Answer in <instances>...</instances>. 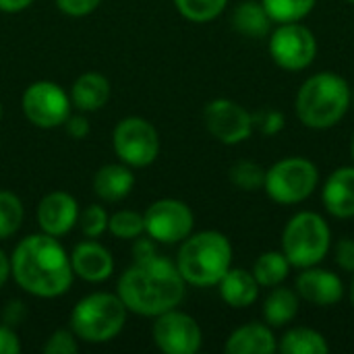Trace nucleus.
Returning <instances> with one entry per match:
<instances>
[{
  "label": "nucleus",
  "mask_w": 354,
  "mask_h": 354,
  "mask_svg": "<svg viewBox=\"0 0 354 354\" xmlns=\"http://www.w3.org/2000/svg\"><path fill=\"white\" fill-rule=\"evenodd\" d=\"M10 276L29 295L56 299L73 284L71 257L52 234L25 236L10 255Z\"/></svg>",
  "instance_id": "obj_1"
},
{
  "label": "nucleus",
  "mask_w": 354,
  "mask_h": 354,
  "mask_svg": "<svg viewBox=\"0 0 354 354\" xmlns=\"http://www.w3.org/2000/svg\"><path fill=\"white\" fill-rule=\"evenodd\" d=\"M185 284L176 263L156 253L147 259H135V263L122 272L116 295L129 311L158 317L183 303Z\"/></svg>",
  "instance_id": "obj_2"
},
{
  "label": "nucleus",
  "mask_w": 354,
  "mask_h": 354,
  "mask_svg": "<svg viewBox=\"0 0 354 354\" xmlns=\"http://www.w3.org/2000/svg\"><path fill=\"white\" fill-rule=\"evenodd\" d=\"M232 263L230 241L216 230H203L189 234L176 257V268L187 284L193 286H214Z\"/></svg>",
  "instance_id": "obj_3"
},
{
  "label": "nucleus",
  "mask_w": 354,
  "mask_h": 354,
  "mask_svg": "<svg viewBox=\"0 0 354 354\" xmlns=\"http://www.w3.org/2000/svg\"><path fill=\"white\" fill-rule=\"evenodd\" d=\"M353 93L348 83L336 73H317L309 77L297 95V114L309 129H330L351 108Z\"/></svg>",
  "instance_id": "obj_4"
},
{
  "label": "nucleus",
  "mask_w": 354,
  "mask_h": 354,
  "mask_svg": "<svg viewBox=\"0 0 354 354\" xmlns=\"http://www.w3.org/2000/svg\"><path fill=\"white\" fill-rule=\"evenodd\" d=\"M127 313L129 309L118 295L93 292L75 305L71 313V330L83 342L104 344L122 332Z\"/></svg>",
  "instance_id": "obj_5"
},
{
  "label": "nucleus",
  "mask_w": 354,
  "mask_h": 354,
  "mask_svg": "<svg viewBox=\"0 0 354 354\" xmlns=\"http://www.w3.org/2000/svg\"><path fill=\"white\" fill-rule=\"evenodd\" d=\"M332 232L328 222L315 212L297 214L284 228L282 253L295 268L317 266L330 251Z\"/></svg>",
  "instance_id": "obj_6"
},
{
  "label": "nucleus",
  "mask_w": 354,
  "mask_h": 354,
  "mask_svg": "<svg viewBox=\"0 0 354 354\" xmlns=\"http://www.w3.org/2000/svg\"><path fill=\"white\" fill-rule=\"evenodd\" d=\"M319 172L313 162L305 158H286L266 170V193L282 205L305 201L317 187Z\"/></svg>",
  "instance_id": "obj_7"
},
{
  "label": "nucleus",
  "mask_w": 354,
  "mask_h": 354,
  "mask_svg": "<svg viewBox=\"0 0 354 354\" xmlns=\"http://www.w3.org/2000/svg\"><path fill=\"white\" fill-rule=\"evenodd\" d=\"M112 145L122 164L131 168H145L153 164L160 153V135L149 120L141 116H127L116 124Z\"/></svg>",
  "instance_id": "obj_8"
},
{
  "label": "nucleus",
  "mask_w": 354,
  "mask_h": 354,
  "mask_svg": "<svg viewBox=\"0 0 354 354\" xmlns=\"http://www.w3.org/2000/svg\"><path fill=\"white\" fill-rule=\"evenodd\" d=\"M23 114L25 118L39 129H56L66 122L71 116V95L52 83V81H35L23 91Z\"/></svg>",
  "instance_id": "obj_9"
},
{
  "label": "nucleus",
  "mask_w": 354,
  "mask_h": 354,
  "mask_svg": "<svg viewBox=\"0 0 354 354\" xmlns=\"http://www.w3.org/2000/svg\"><path fill=\"white\" fill-rule=\"evenodd\" d=\"M270 54L278 66L286 71H303L313 62L317 54V41L313 31L299 21L280 23L270 37Z\"/></svg>",
  "instance_id": "obj_10"
},
{
  "label": "nucleus",
  "mask_w": 354,
  "mask_h": 354,
  "mask_svg": "<svg viewBox=\"0 0 354 354\" xmlns=\"http://www.w3.org/2000/svg\"><path fill=\"white\" fill-rule=\"evenodd\" d=\"M145 220V234L151 236L156 243H183L195 224L193 212L185 201L178 199H160L147 207L143 214Z\"/></svg>",
  "instance_id": "obj_11"
},
{
  "label": "nucleus",
  "mask_w": 354,
  "mask_h": 354,
  "mask_svg": "<svg viewBox=\"0 0 354 354\" xmlns=\"http://www.w3.org/2000/svg\"><path fill=\"white\" fill-rule=\"evenodd\" d=\"M151 336L156 346L166 354H195L203 340L199 324L191 315L176 309L156 317Z\"/></svg>",
  "instance_id": "obj_12"
},
{
  "label": "nucleus",
  "mask_w": 354,
  "mask_h": 354,
  "mask_svg": "<svg viewBox=\"0 0 354 354\" xmlns=\"http://www.w3.org/2000/svg\"><path fill=\"white\" fill-rule=\"evenodd\" d=\"M207 131L224 145H236L253 135V116L236 102L218 97L203 110Z\"/></svg>",
  "instance_id": "obj_13"
},
{
  "label": "nucleus",
  "mask_w": 354,
  "mask_h": 354,
  "mask_svg": "<svg viewBox=\"0 0 354 354\" xmlns=\"http://www.w3.org/2000/svg\"><path fill=\"white\" fill-rule=\"evenodd\" d=\"M79 220V205L73 195L64 191L48 193L37 205V224L41 232L52 236H64Z\"/></svg>",
  "instance_id": "obj_14"
},
{
  "label": "nucleus",
  "mask_w": 354,
  "mask_h": 354,
  "mask_svg": "<svg viewBox=\"0 0 354 354\" xmlns=\"http://www.w3.org/2000/svg\"><path fill=\"white\" fill-rule=\"evenodd\" d=\"M297 295L315 307H332L342 299L344 286L334 272L311 266L297 278Z\"/></svg>",
  "instance_id": "obj_15"
},
{
  "label": "nucleus",
  "mask_w": 354,
  "mask_h": 354,
  "mask_svg": "<svg viewBox=\"0 0 354 354\" xmlns=\"http://www.w3.org/2000/svg\"><path fill=\"white\" fill-rule=\"evenodd\" d=\"M68 257L73 274L83 278L85 282H104L114 272V259L110 251L95 241L79 243Z\"/></svg>",
  "instance_id": "obj_16"
},
{
  "label": "nucleus",
  "mask_w": 354,
  "mask_h": 354,
  "mask_svg": "<svg viewBox=\"0 0 354 354\" xmlns=\"http://www.w3.org/2000/svg\"><path fill=\"white\" fill-rule=\"evenodd\" d=\"M324 205L334 218L354 216V166L338 168L324 187Z\"/></svg>",
  "instance_id": "obj_17"
},
{
  "label": "nucleus",
  "mask_w": 354,
  "mask_h": 354,
  "mask_svg": "<svg viewBox=\"0 0 354 354\" xmlns=\"http://www.w3.org/2000/svg\"><path fill=\"white\" fill-rule=\"evenodd\" d=\"M71 102L81 112H95L110 100V81L95 71L83 73L71 87Z\"/></svg>",
  "instance_id": "obj_18"
},
{
  "label": "nucleus",
  "mask_w": 354,
  "mask_h": 354,
  "mask_svg": "<svg viewBox=\"0 0 354 354\" xmlns=\"http://www.w3.org/2000/svg\"><path fill=\"white\" fill-rule=\"evenodd\" d=\"M218 286H220V297L232 309L251 307L259 297V282L255 280L253 272H247L241 268H234V270L230 268L224 274V278L218 282Z\"/></svg>",
  "instance_id": "obj_19"
},
{
  "label": "nucleus",
  "mask_w": 354,
  "mask_h": 354,
  "mask_svg": "<svg viewBox=\"0 0 354 354\" xmlns=\"http://www.w3.org/2000/svg\"><path fill=\"white\" fill-rule=\"evenodd\" d=\"M135 187V174L127 164H106L93 176V191L104 201H120Z\"/></svg>",
  "instance_id": "obj_20"
},
{
  "label": "nucleus",
  "mask_w": 354,
  "mask_h": 354,
  "mask_svg": "<svg viewBox=\"0 0 354 354\" xmlns=\"http://www.w3.org/2000/svg\"><path fill=\"white\" fill-rule=\"evenodd\" d=\"M276 348L274 332L263 324H247L234 330L226 342L228 354H270Z\"/></svg>",
  "instance_id": "obj_21"
},
{
  "label": "nucleus",
  "mask_w": 354,
  "mask_h": 354,
  "mask_svg": "<svg viewBox=\"0 0 354 354\" xmlns=\"http://www.w3.org/2000/svg\"><path fill=\"white\" fill-rule=\"evenodd\" d=\"M232 25L239 33H243L247 37H263L270 31L272 19H270V15L261 2L247 0L234 8Z\"/></svg>",
  "instance_id": "obj_22"
},
{
  "label": "nucleus",
  "mask_w": 354,
  "mask_h": 354,
  "mask_svg": "<svg viewBox=\"0 0 354 354\" xmlns=\"http://www.w3.org/2000/svg\"><path fill=\"white\" fill-rule=\"evenodd\" d=\"M299 313V295L290 288H274L263 305V317L268 326L282 328Z\"/></svg>",
  "instance_id": "obj_23"
},
{
  "label": "nucleus",
  "mask_w": 354,
  "mask_h": 354,
  "mask_svg": "<svg viewBox=\"0 0 354 354\" xmlns=\"http://www.w3.org/2000/svg\"><path fill=\"white\" fill-rule=\"evenodd\" d=\"M280 351L284 354H328L330 344L324 334L311 328H292L282 336Z\"/></svg>",
  "instance_id": "obj_24"
},
{
  "label": "nucleus",
  "mask_w": 354,
  "mask_h": 354,
  "mask_svg": "<svg viewBox=\"0 0 354 354\" xmlns=\"http://www.w3.org/2000/svg\"><path fill=\"white\" fill-rule=\"evenodd\" d=\"M288 270H290V261L286 259L284 253L268 251V253H263V255L255 261V266H253V276H255V280L259 282V286L274 288V286H278V284L288 276Z\"/></svg>",
  "instance_id": "obj_25"
},
{
  "label": "nucleus",
  "mask_w": 354,
  "mask_h": 354,
  "mask_svg": "<svg viewBox=\"0 0 354 354\" xmlns=\"http://www.w3.org/2000/svg\"><path fill=\"white\" fill-rule=\"evenodd\" d=\"M317 0H261L270 19L276 23H295L307 17Z\"/></svg>",
  "instance_id": "obj_26"
},
{
  "label": "nucleus",
  "mask_w": 354,
  "mask_h": 354,
  "mask_svg": "<svg viewBox=\"0 0 354 354\" xmlns=\"http://www.w3.org/2000/svg\"><path fill=\"white\" fill-rule=\"evenodd\" d=\"M25 209L21 199L10 191H0V241L10 239L23 224Z\"/></svg>",
  "instance_id": "obj_27"
},
{
  "label": "nucleus",
  "mask_w": 354,
  "mask_h": 354,
  "mask_svg": "<svg viewBox=\"0 0 354 354\" xmlns=\"http://www.w3.org/2000/svg\"><path fill=\"white\" fill-rule=\"evenodd\" d=\"M108 230L124 241H133L141 234H145V220L143 214L131 212V209H120L108 218Z\"/></svg>",
  "instance_id": "obj_28"
},
{
  "label": "nucleus",
  "mask_w": 354,
  "mask_h": 354,
  "mask_svg": "<svg viewBox=\"0 0 354 354\" xmlns=\"http://www.w3.org/2000/svg\"><path fill=\"white\" fill-rule=\"evenodd\" d=\"M228 0H174L178 12L193 23H207L216 19Z\"/></svg>",
  "instance_id": "obj_29"
},
{
  "label": "nucleus",
  "mask_w": 354,
  "mask_h": 354,
  "mask_svg": "<svg viewBox=\"0 0 354 354\" xmlns=\"http://www.w3.org/2000/svg\"><path fill=\"white\" fill-rule=\"evenodd\" d=\"M230 180L241 191H257L266 185V170L249 160H241L230 168Z\"/></svg>",
  "instance_id": "obj_30"
},
{
  "label": "nucleus",
  "mask_w": 354,
  "mask_h": 354,
  "mask_svg": "<svg viewBox=\"0 0 354 354\" xmlns=\"http://www.w3.org/2000/svg\"><path fill=\"white\" fill-rule=\"evenodd\" d=\"M108 214L102 205H89L83 209V214H79V228L87 239H97L100 234H104L108 230Z\"/></svg>",
  "instance_id": "obj_31"
},
{
  "label": "nucleus",
  "mask_w": 354,
  "mask_h": 354,
  "mask_svg": "<svg viewBox=\"0 0 354 354\" xmlns=\"http://www.w3.org/2000/svg\"><path fill=\"white\" fill-rule=\"evenodd\" d=\"M46 354H75L79 353V342L73 330H56L44 344Z\"/></svg>",
  "instance_id": "obj_32"
},
{
  "label": "nucleus",
  "mask_w": 354,
  "mask_h": 354,
  "mask_svg": "<svg viewBox=\"0 0 354 354\" xmlns=\"http://www.w3.org/2000/svg\"><path fill=\"white\" fill-rule=\"evenodd\" d=\"M251 116H253V129L257 127L263 135H276L284 127V116L278 110L266 108V110H259L257 114H251Z\"/></svg>",
  "instance_id": "obj_33"
},
{
  "label": "nucleus",
  "mask_w": 354,
  "mask_h": 354,
  "mask_svg": "<svg viewBox=\"0 0 354 354\" xmlns=\"http://www.w3.org/2000/svg\"><path fill=\"white\" fill-rule=\"evenodd\" d=\"M102 0H56V6L71 17H85L100 6Z\"/></svg>",
  "instance_id": "obj_34"
},
{
  "label": "nucleus",
  "mask_w": 354,
  "mask_h": 354,
  "mask_svg": "<svg viewBox=\"0 0 354 354\" xmlns=\"http://www.w3.org/2000/svg\"><path fill=\"white\" fill-rule=\"evenodd\" d=\"M334 259L336 263L344 270V272H354V241L353 239H342L338 245H336V251H334Z\"/></svg>",
  "instance_id": "obj_35"
},
{
  "label": "nucleus",
  "mask_w": 354,
  "mask_h": 354,
  "mask_svg": "<svg viewBox=\"0 0 354 354\" xmlns=\"http://www.w3.org/2000/svg\"><path fill=\"white\" fill-rule=\"evenodd\" d=\"M21 353V340L17 336V332L2 324L0 326V354H19Z\"/></svg>",
  "instance_id": "obj_36"
},
{
  "label": "nucleus",
  "mask_w": 354,
  "mask_h": 354,
  "mask_svg": "<svg viewBox=\"0 0 354 354\" xmlns=\"http://www.w3.org/2000/svg\"><path fill=\"white\" fill-rule=\"evenodd\" d=\"M64 127H66V133H68L73 139H85V137L89 135V131H91L85 116H73V114L66 118Z\"/></svg>",
  "instance_id": "obj_37"
},
{
  "label": "nucleus",
  "mask_w": 354,
  "mask_h": 354,
  "mask_svg": "<svg viewBox=\"0 0 354 354\" xmlns=\"http://www.w3.org/2000/svg\"><path fill=\"white\" fill-rule=\"evenodd\" d=\"M25 315H27V311H25V305H23L21 301H10V303L6 305L4 313H2L4 324H6V326H10V328L19 326V324L25 319Z\"/></svg>",
  "instance_id": "obj_38"
},
{
  "label": "nucleus",
  "mask_w": 354,
  "mask_h": 354,
  "mask_svg": "<svg viewBox=\"0 0 354 354\" xmlns=\"http://www.w3.org/2000/svg\"><path fill=\"white\" fill-rule=\"evenodd\" d=\"M156 241L151 236H137L135 239V245H133V255L135 259H147L151 255H156Z\"/></svg>",
  "instance_id": "obj_39"
},
{
  "label": "nucleus",
  "mask_w": 354,
  "mask_h": 354,
  "mask_svg": "<svg viewBox=\"0 0 354 354\" xmlns=\"http://www.w3.org/2000/svg\"><path fill=\"white\" fill-rule=\"evenodd\" d=\"M33 0H0V10L2 12H21L25 10Z\"/></svg>",
  "instance_id": "obj_40"
},
{
  "label": "nucleus",
  "mask_w": 354,
  "mask_h": 354,
  "mask_svg": "<svg viewBox=\"0 0 354 354\" xmlns=\"http://www.w3.org/2000/svg\"><path fill=\"white\" fill-rule=\"evenodd\" d=\"M10 276V257H6V253L0 249V286L8 280Z\"/></svg>",
  "instance_id": "obj_41"
},
{
  "label": "nucleus",
  "mask_w": 354,
  "mask_h": 354,
  "mask_svg": "<svg viewBox=\"0 0 354 354\" xmlns=\"http://www.w3.org/2000/svg\"><path fill=\"white\" fill-rule=\"evenodd\" d=\"M351 301H353V307H354V280H353V284H351Z\"/></svg>",
  "instance_id": "obj_42"
},
{
  "label": "nucleus",
  "mask_w": 354,
  "mask_h": 354,
  "mask_svg": "<svg viewBox=\"0 0 354 354\" xmlns=\"http://www.w3.org/2000/svg\"><path fill=\"white\" fill-rule=\"evenodd\" d=\"M351 153H353V162H354V137H353V145H351Z\"/></svg>",
  "instance_id": "obj_43"
},
{
  "label": "nucleus",
  "mask_w": 354,
  "mask_h": 354,
  "mask_svg": "<svg viewBox=\"0 0 354 354\" xmlns=\"http://www.w3.org/2000/svg\"><path fill=\"white\" fill-rule=\"evenodd\" d=\"M0 120H2V104H0Z\"/></svg>",
  "instance_id": "obj_44"
},
{
  "label": "nucleus",
  "mask_w": 354,
  "mask_h": 354,
  "mask_svg": "<svg viewBox=\"0 0 354 354\" xmlns=\"http://www.w3.org/2000/svg\"><path fill=\"white\" fill-rule=\"evenodd\" d=\"M351 104H353V106H354V95H353V102H351Z\"/></svg>",
  "instance_id": "obj_45"
},
{
  "label": "nucleus",
  "mask_w": 354,
  "mask_h": 354,
  "mask_svg": "<svg viewBox=\"0 0 354 354\" xmlns=\"http://www.w3.org/2000/svg\"><path fill=\"white\" fill-rule=\"evenodd\" d=\"M348 2H353V4H354V0H348Z\"/></svg>",
  "instance_id": "obj_46"
}]
</instances>
